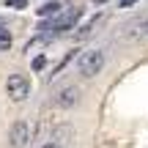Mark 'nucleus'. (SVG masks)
<instances>
[{"instance_id": "nucleus-1", "label": "nucleus", "mask_w": 148, "mask_h": 148, "mask_svg": "<svg viewBox=\"0 0 148 148\" xmlns=\"http://www.w3.org/2000/svg\"><path fill=\"white\" fill-rule=\"evenodd\" d=\"M101 69H104V52L101 49H88V52H82L77 58V71L82 74V77H96Z\"/></svg>"}, {"instance_id": "nucleus-2", "label": "nucleus", "mask_w": 148, "mask_h": 148, "mask_svg": "<svg viewBox=\"0 0 148 148\" xmlns=\"http://www.w3.org/2000/svg\"><path fill=\"white\" fill-rule=\"evenodd\" d=\"M5 93H8L11 101H25L27 96H30V82H27V77L11 74V77L5 79Z\"/></svg>"}, {"instance_id": "nucleus-3", "label": "nucleus", "mask_w": 148, "mask_h": 148, "mask_svg": "<svg viewBox=\"0 0 148 148\" xmlns=\"http://www.w3.org/2000/svg\"><path fill=\"white\" fill-rule=\"evenodd\" d=\"M8 143H11V148H27V143H30V126H27V121H14L11 123Z\"/></svg>"}, {"instance_id": "nucleus-4", "label": "nucleus", "mask_w": 148, "mask_h": 148, "mask_svg": "<svg viewBox=\"0 0 148 148\" xmlns=\"http://www.w3.org/2000/svg\"><path fill=\"white\" fill-rule=\"evenodd\" d=\"M79 14H82V11H79V8H71L69 14H63V11H60V14L55 16V22H52V25H49V27H52L55 33H63V30H71V27H74V22L79 19Z\"/></svg>"}, {"instance_id": "nucleus-5", "label": "nucleus", "mask_w": 148, "mask_h": 148, "mask_svg": "<svg viewBox=\"0 0 148 148\" xmlns=\"http://www.w3.org/2000/svg\"><path fill=\"white\" fill-rule=\"evenodd\" d=\"M55 101H58V107L69 110V107H74V104L79 101V88H74V85H69V88H63V90L58 93V99H55Z\"/></svg>"}, {"instance_id": "nucleus-6", "label": "nucleus", "mask_w": 148, "mask_h": 148, "mask_svg": "<svg viewBox=\"0 0 148 148\" xmlns=\"http://www.w3.org/2000/svg\"><path fill=\"white\" fill-rule=\"evenodd\" d=\"M129 36H132V38H143V36H148V14L140 16L134 25H129Z\"/></svg>"}, {"instance_id": "nucleus-7", "label": "nucleus", "mask_w": 148, "mask_h": 148, "mask_svg": "<svg viewBox=\"0 0 148 148\" xmlns=\"http://www.w3.org/2000/svg\"><path fill=\"white\" fill-rule=\"evenodd\" d=\"M60 11H63V5H60L58 0H52V3H44L41 8H38V16H44V19H55Z\"/></svg>"}, {"instance_id": "nucleus-8", "label": "nucleus", "mask_w": 148, "mask_h": 148, "mask_svg": "<svg viewBox=\"0 0 148 148\" xmlns=\"http://www.w3.org/2000/svg\"><path fill=\"white\" fill-rule=\"evenodd\" d=\"M33 71H44L47 69V55H38V58H33Z\"/></svg>"}, {"instance_id": "nucleus-9", "label": "nucleus", "mask_w": 148, "mask_h": 148, "mask_svg": "<svg viewBox=\"0 0 148 148\" xmlns=\"http://www.w3.org/2000/svg\"><path fill=\"white\" fill-rule=\"evenodd\" d=\"M5 5H11V8H25V5H27V0H8Z\"/></svg>"}, {"instance_id": "nucleus-10", "label": "nucleus", "mask_w": 148, "mask_h": 148, "mask_svg": "<svg viewBox=\"0 0 148 148\" xmlns=\"http://www.w3.org/2000/svg\"><path fill=\"white\" fill-rule=\"evenodd\" d=\"M129 5H134V0H121V8H129Z\"/></svg>"}, {"instance_id": "nucleus-11", "label": "nucleus", "mask_w": 148, "mask_h": 148, "mask_svg": "<svg viewBox=\"0 0 148 148\" xmlns=\"http://www.w3.org/2000/svg\"><path fill=\"white\" fill-rule=\"evenodd\" d=\"M41 148H60V143H47V145H41Z\"/></svg>"}, {"instance_id": "nucleus-12", "label": "nucleus", "mask_w": 148, "mask_h": 148, "mask_svg": "<svg viewBox=\"0 0 148 148\" xmlns=\"http://www.w3.org/2000/svg\"><path fill=\"white\" fill-rule=\"evenodd\" d=\"M93 3H96V5H101V3H107V0H93Z\"/></svg>"}]
</instances>
